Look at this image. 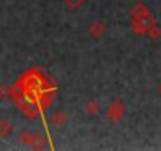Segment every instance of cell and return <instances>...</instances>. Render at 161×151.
<instances>
[{"instance_id":"obj_4","label":"cell","mask_w":161,"mask_h":151,"mask_svg":"<svg viewBox=\"0 0 161 151\" xmlns=\"http://www.w3.org/2000/svg\"><path fill=\"white\" fill-rule=\"evenodd\" d=\"M89 33L93 36V38H101L104 33H106V24L103 21H95L90 24L89 27Z\"/></svg>"},{"instance_id":"obj_1","label":"cell","mask_w":161,"mask_h":151,"mask_svg":"<svg viewBox=\"0 0 161 151\" xmlns=\"http://www.w3.org/2000/svg\"><path fill=\"white\" fill-rule=\"evenodd\" d=\"M131 22H133L134 33L144 35L155 24V19H153L150 10L144 3H136L134 8H133V11H131Z\"/></svg>"},{"instance_id":"obj_9","label":"cell","mask_w":161,"mask_h":151,"mask_svg":"<svg viewBox=\"0 0 161 151\" xmlns=\"http://www.w3.org/2000/svg\"><path fill=\"white\" fill-rule=\"evenodd\" d=\"M11 95H13V90H11L8 85H5V84H0V101H5V99H8Z\"/></svg>"},{"instance_id":"obj_11","label":"cell","mask_w":161,"mask_h":151,"mask_svg":"<svg viewBox=\"0 0 161 151\" xmlns=\"http://www.w3.org/2000/svg\"><path fill=\"white\" fill-rule=\"evenodd\" d=\"M158 93H159V95H161V84H159V85H158Z\"/></svg>"},{"instance_id":"obj_5","label":"cell","mask_w":161,"mask_h":151,"mask_svg":"<svg viewBox=\"0 0 161 151\" xmlns=\"http://www.w3.org/2000/svg\"><path fill=\"white\" fill-rule=\"evenodd\" d=\"M84 110H86L89 115H97V113L101 110V106H100V102H98L97 99H89V101L86 102V106H84Z\"/></svg>"},{"instance_id":"obj_10","label":"cell","mask_w":161,"mask_h":151,"mask_svg":"<svg viewBox=\"0 0 161 151\" xmlns=\"http://www.w3.org/2000/svg\"><path fill=\"white\" fill-rule=\"evenodd\" d=\"M63 2L66 3V7H69L71 10H74V8H79L80 5H82L84 0H63Z\"/></svg>"},{"instance_id":"obj_3","label":"cell","mask_w":161,"mask_h":151,"mask_svg":"<svg viewBox=\"0 0 161 151\" xmlns=\"http://www.w3.org/2000/svg\"><path fill=\"white\" fill-rule=\"evenodd\" d=\"M125 112H126L125 104H123L120 99H115V101H112V102L109 104V109H108V118H109V121L117 123V121H120V120L123 118Z\"/></svg>"},{"instance_id":"obj_2","label":"cell","mask_w":161,"mask_h":151,"mask_svg":"<svg viewBox=\"0 0 161 151\" xmlns=\"http://www.w3.org/2000/svg\"><path fill=\"white\" fill-rule=\"evenodd\" d=\"M19 138H21L24 143L30 145L33 149H43V148L46 146V137H44L43 134H40V132L22 131L21 135H19Z\"/></svg>"},{"instance_id":"obj_6","label":"cell","mask_w":161,"mask_h":151,"mask_svg":"<svg viewBox=\"0 0 161 151\" xmlns=\"http://www.w3.org/2000/svg\"><path fill=\"white\" fill-rule=\"evenodd\" d=\"M51 121H52V124H54L55 128H62V126L66 123V115H65L63 112H60V110H55V112L52 113V117H51Z\"/></svg>"},{"instance_id":"obj_7","label":"cell","mask_w":161,"mask_h":151,"mask_svg":"<svg viewBox=\"0 0 161 151\" xmlns=\"http://www.w3.org/2000/svg\"><path fill=\"white\" fill-rule=\"evenodd\" d=\"M13 132V124L7 120H0V137L7 138Z\"/></svg>"},{"instance_id":"obj_8","label":"cell","mask_w":161,"mask_h":151,"mask_svg":"<svg viewBox=\"0 0 161 151\" xmlns=\"http://www.w3.org/2000/svg\"><path fill=\"white\" fill-rule=\"evenodd\" d=\"M147 35H148L152 39H155V41H156V39H159V38H161V29H159V25L155 22V24L150 27V30L147 32Z\"/></svg>"}]
</instances>
